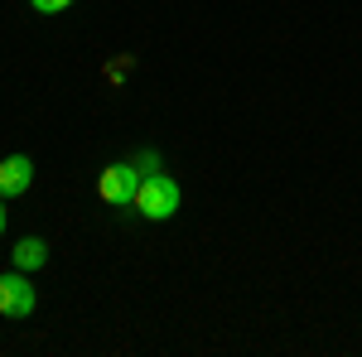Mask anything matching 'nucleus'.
Returning <instances> with one entry per match:
<instances>
[{
  "mask_svg": "<svg viewBox=\"0 0 362 357\" xmlns=\"http://www.w3.org/2000/svg\"><path fill=\"white\" fill-rule=\"evenodd\" d=\"M179 198H184L179 184L155 169V174H140V189H136V203H131V208H136L145 222H169L179 213Z\"/></svg>",
  "mask_w": 362,
  "mask_h": 357,
  "instance_id": "obj_1",
  "label": "nucleus"
},
{
  "mask_svg": "<svg viewBox=\"0 0 362 357\" xmlns=\"http://www.w3.org/2000/svg\"><path fill=\"white\" fill-rule=\"evenodd\" d=\"M136 189H140V169L136 160H116L97 174V198L112 203V208H131L136 203Z\"/></svg>",
  "mask_w": 362,
  "mask_h": 357,
  "instance_id": "obj_2",
  "label": "nucleus"
},
{
  "mask_svg": "<svg viewBox=\"0 0 362 357\" xmlns=\"http://www.w3.org/2000/svg\"><path fill=\"white\" fill-rule=\"evenodd\" d=\"M34 304H39V295H34V285L25 280V271H10L0 275V314L5 319H29L34 314Z\"/></svg>",
  "mask_w": 362,
  "mask_h": 357,
  "instance_id": "obj_3",
  "label": "nucleus"
},
{
  "mask_svg": "<svg viewBox=\"0 0 362 357\" xmlns=\"http://www.w3.org/2000/svg\"><path fill=\"white\" fill-rule=\"evenodd\" d=\"M29 184H34V160H29V155L0 160V193H5V198H20Z\"/></svg>",
  "mask_w": 362,
  "mask_h": 357,
  "instance_id": "obj_4",
  "label": "nucleus"
},
{
  "mask_svg": "<svg viewBox=\"0 0 362 357\" xmlns=\"http://www.w3.org/2000/svg\"><path fill=\"white\" fill-rule=\"evenodd\" d=\"M10 266L15 271H39V266H49V242L44 237H20L15 247H10Z\"/></svg>",
  "mask_w": 362,
  "mask_h": 357,
  "instance_id": "obj_5",
  "label": "nucleus"
},
{
  "mask_svg": "<svg viewBox=\"0 0 362 357\" xmlns=\"http://www.w3.org/2000/svg\"><path fill=\"white\" fill-rule=\"evenodd\" d=\"M29 5H34L39 15H58V10H68L73 0H29Z\"/></svg>",
  "mask_w": 362,
  "mask_h": 357,
  "instance_id": "obj_6",
  "label": "nucleus"
},
{
  "mask_svg": "<svg viewBox=\"0 0 362 357\" xmlns=\"http://www.w3.org/2000/svg\"><path fill=\"white\" fill-rule=\"evenodd\" d=\"M136 169H140V174H155V169H160V155H155V150L136 155Z\"/></svg>",
  "mask_w": 362,
  "mask_h": 357,
  "instance_id": "obj_7",
  "label": "nucleus"
},
{
  "mask_svg": "<svg viewBox=\"0 0 362 357\" xmlns=\"http://www.w3.org/2000/svg\"><path fill=\"white\" fill-rule=\"evenodd\" d=\"M0 237H5V193H0Z\"/></svg>",
  "mask_w": 362,
  "mask_h": 357,
  "instance_id": "obj_8",
  "label": "nucleus"
}]
</instances>
